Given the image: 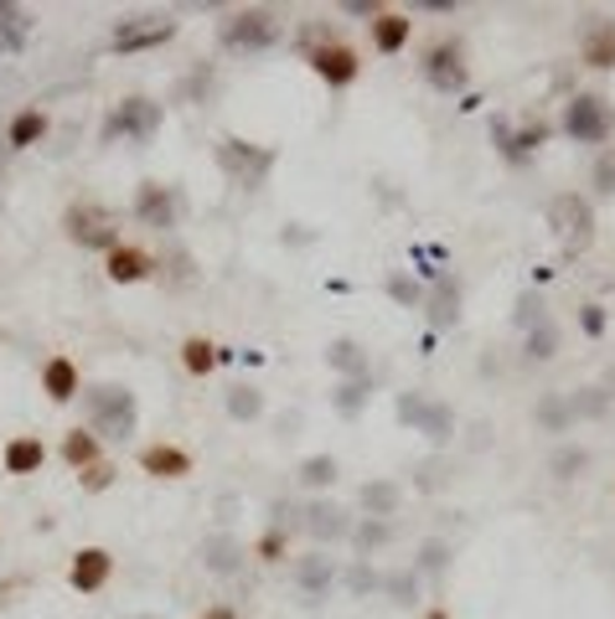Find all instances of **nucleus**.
<instances>
[{"label":"nucleus","instance_id":"1","mask_svg":"<svg viewBox=\"0 0 615 619\" xmlns=\"http://www.w3.org/2000/svg\"><path fill=\"white\" fill-rule=\"evenodd\" d=\"M83 413H88V428L99 434V439H130L140 424V403L135 392L120 383H99L83 392Z\"/></svg>","mask_w":615,"mask_h":619},{"label":"nucleus","instance_id":"2","mask_svg":"<svg viewBox=\"0 0 615 619\" xmlns=\"http://www.w3.org/2000/svg\"><path fill=\"white\" fill-rule=\"evenodd\" d=\"M218 171L233 181V186H264V175L275 171V150L269 145H249L239 135H222L218 139Z\"/></svg>","mask_w":615,"mask_h":619},{"label":"nucleus","instance_id":"3","mask_svg":"<svg viewBox=\"0 0 615 619\" xmlns=\"http://www.w3.org/2000/svg\"><path fill=\"white\" fill-rule=\"evenodd\" d=\"M398 424H409L414 434H424L430 445H445L456 434V408L439 403V398H424V392H398Z\"/></svg>","mask_w":615,"mask_h":619},{"label":"nucleus","instance_id":"4","mask_svg":"<svg viewBox=\"0 0 615 619\" xmlns=\"http://www.w3.org/2000/svg\"><path fill=\"white\" fill-rule=\"evenodd\" d=\"M62 232H68V243L73 248H104L114 253L120 248V228H114V217L104 213V207H94V202H73L68 213H62Z\"/></svg>","mask_w":615,"mask_h":619},{"label":"nucleus","instance_id":"5","mask_svg":"<svg viewBox=\"0 0 615 619\" xmlns=\"http://www.w3.org/2000/svg\"><path fill=\"white\" fill-rule=\"evenodd\" d=\"M279 41V16L269 5H249V11H233L222 21V47L228 52H264Z\"/></svg>","mask_w":615,"mask_h":619},{"label":"nucleus","instance_id":"6","mask_svg":"<svg viewBox=\"0 0 615 619\" xmlns=\"http://www.w3.org/2000/svg\"><path fill=\"white\" fill-rule=\"evenodd\" d=\"M615 130V109L600 94H575L564 104V135L579 145H605Z\"/></svg>","mask_w":615,"mask_h":619},{"label":"nucleus","instance_id":"7","mask_svg":"<svg viewBox=\"0 0 615 619\" xmlns=\"http://www.w3.org/2000/svg\"><path fill=\"white\" fill-rule=\"evenodd\" d=\"M160 104L156 98H145V94H130V98H120L114 104V114H109V124H104V139L114 145V139H156V130H160Z\"/></svg>","mask_w":615,"mask_h":619},{"label":"nucleus","instance_id":"8","mask_svg":"<svg viewBox=\"0 0 615 619\" xmlns=\"http://www.w3.org/2000/svg\"><path fill=\"white\" fill-rule=\"evenodd\" d=\"M424 83L439 88V94H466V83H471V68H466V47L456 37L435 41L430 52H424Z\"/></svg>","mask_w":615,"mask_h":619},{"label":"nucleus","instance_id":"9","mask_svg":"<svg viewBox=\"0 0 615 619\" xmlns=\"http://www.w3.org/2000/svg\"><path fill=\"white\" fill-rule=\"evenodd\" d=\"M548 222H554V232L569 248H590V238H595V207L579 192L554 196V202H548Z\"/></svg>","mask_w":615,"mask_h":619},{"label":"nucleus","instance_id":"10","mask_svg":"<svg viewBox=\"0 0 615 619\" xmlns=\"http://www.w3.org/2000/svg\"><path fill=\"white\" fill-rule=\"evenodd\" d=\"M171 37H177V21L171 16H130L114 26L109 47L114 52H150V47H166Z\"/></svg>","mask_w":615,"mask_h":619},{"label":"nucleus","instance_id":"11","mask_svg":"<svg viewBox=\"0 0 615 619\" xmlns=\"http://www.w3.org/2000/svg\"><path fill=\"white\" fill-rule=\"evenodd\" d=\"M305 62H311V68H316V77H321V83H331V88H347V83H358V73H362L358 52H352L341 37L316 41V47L305 52Z\"/></svg>","mask_w":615,"mask_h":619},{"label":"nucleus","instance_id":"12","mask_svg":"<svg viewBox=\"0 0 615 619\" xmlns=\"http://www.w3.org/2000/svg\"><path fill=\"white\" fill-rule=\"evenodd\" d=\"M177 213H181V202H177V192H171L166 181H140V192H135V217L145 222V228L171 232V228H177Z\"/></svg>","mask_w":615,"mask_h":619},{"label":"nucleus","instance_id":"13","mask_svg":"<svg viewBox=\"0 0 615 619\" xmlns=\"http://www.w3.org/2000/svg\"><path fill=\"white\" fill-rule=\"evenodd\" d=\"M109 579H114V558L104 547H79L73 562H68V588L73 594H99Z\"/></svg>","mask_w":615,"mask_h":619},{"label":"nucleus","instance_id":"14","mask_svg":"<svg viewBox=\"0 0 615 619\" xmlns=\"http://www.w3.org/2000/svg\"><path fill=\"white\" fill-rule=\"evenodd\" d=\"M579 58L590 68H615V21L611 16H584L579 26Z\"/></svg>","mask_w":615,"mask_h":619},{"label":"nucleus","instance_id":"15","mask_svg":"<svg viewBox=\"0 0 615 619\" xmlns=\"http://www.w3.org/2000/svg\"><path fill=\"white\" fill-rule=\"evenodd\" d=\"M305 532L316 542H341V537H352V517H347V506L337 501H311L305 506Z\"/></svg>","mask_w":615,"mask_h":619},{"label":"nucleus","instance_id":"16","mask_svg":"<svg viewBox=\"0 0 615 619\" xmlns=\"http://www.w3.org/2000/svg\"><path fill=\"white\" fill-rule=\"evenodd\" d=\"M140 470L156 481H186L192 475V454L181 445H145L140 449Z\"/></svg>","mask_w":615,"mask_h":619},{"label":"nucleus","instance_id":"17","mask_svg":"<svg viewBox=\"0 0 615 619\" xmlns=\"http://www.w3.org/2000/svg\"><path fill=\"white\" fill-rule=\"evenodd\" d=\"M41 392H47L52 403H73L83 392L79 362H73V356H47V362H41Z\"/></svg>","mask_w":615,"mask_h":619},{"label":"nucleus","instance_id":"18","mask_svg":"<svg viewBox=\"0 0 615 619\" xmlns=\"http://www.w3.org/2000/svg\"><path fill=\"white\" fill-rule=\"evenodd\" d=\"M104 274H109L114 284H140V279L156 274V258H150L145 248H135V243H120V248L104 258Z\"/></svg>","mask_w":615,"mask_h":619},{"label":"nucleus","instance_id":"19","mask_svg":"<svg viewBox=\"0 0 615 619\" xmlns=\"http://www.w3.org/2000/svg\"><path fill=\"white\" fill-rule=\"evenodd\" d=\"M249 558V547H243L233 532H213V537L202 542V562H207V573H222V579H233Z\"/></svg>","mask_w":615,"mask_h":619},{"label":"nucleus","instance_id":"20","mask_svg":"<svg viewBox=\"0 0 615 619\" xmlns=\"http://www.w3.org/2000/svg\"><path fill=\"white\" fill-rule=\"evenodd\" d=\"M409 37H414V16H403V11H377L373 16V47L383 52V58L403 52Z\"/></svg>","mask_w":615,"mask_h":619},{"label":"nucleus","instance_id":"21","mask_svg":"<svg viewBox=\"0 0 615 619\" xmlns=\"http://www.w3.org/2000/svg\"><path fill=\"white\" fill-rule=\"evenodd\" d=\"M0 464H5V475H37L41 464H47V445H41L37 434H16L11 445L0 449Z\"/></svg>","mask_w":615,"mask_h":619},{"label":"nucleus","instance_id":"22","mask_svg":"<svg viewBox=\"0 0 615 619\" xmlns=\"http://www.w3.org/2000/svg\"><path fill=\"white\" fill-rule=\"evenodd\" d=\"M492 139H496V145H502L507 155H512V160H522V155H533L538 145L548 139V124L538 119V124H522V130H512L507 119H496V124H492Z\"/></svg>","mask_w":615,"mask_h":619},{"label":"nucleus","instance_id":"23","mask_svg":"<svg viewBox=\"0 0 615 619\" xmlns=\"http://www.w3.org/2000/svg\"><path fill=\"white\" fill-rule=\"evenodd\" d=\"M424 310L435 326H456L460 320V279L456 274H435V290L424 294Z\"/></svg>","mask_w":615,"mask_h":619},{"label":"nucleus","instance_id":"24","mask_svg":"<svg viewBox=\"0 0 615 619\" xmlns=\"http://www.w3.org/2000/svg\"><path fill=\"white\" fill-rule=\"evenodd\" d=\"M296 583L316 599V594H331V583H337V562L326 558V553H305L296 562Z\"/></svg>","mask_w":615,"mask_h":619},{"label":"nucleus","instance_id":"25","mask_svg":"<svg viewBox=\"0 0 615 619\" xmlns=\"http://www.w3.org/2000/svg\"><path fill=\"white\" fill-rule=\"evenodd\" d=\"M326 367L341 372V383H352V377H367V351H362L352 336H337V341L326 347Z\"/></svg>","mask_w":615,"mask_h":619},{"label":"nucleus","instance_id":"26","mask_svg":"<svg viewBox=\"0 0 615 619\" xmlns=\"http://www.w3.org/2000/svg\"><path fill=\"white\" fill-rule=\"evenodd\" d=\"M358 501H362V511H367V517H377V522H388V517H394L398 506H403V490H398L394 481H367L358 490Z\"/></svg>","mask_w":615,"mask_h":619},{"label":"nucleus","instance_id":"27","mask_svg":"<svg viewBox=\"0 0 615 619\" xmlns=\"http://www.w3.org/2000/svg\"><path fill=\"white\" fill-rule=\"evenodd\" d=\"M32 37V11L26 5H11V0H0V47L5 52H21Z\"/></svg>","mask_w":615,"mask_h":619},{"label":"nucleus","instance_id":"28","mask_svg":"<svg viewBox=\"0 0 615 619\" xmlns=\"http://www.w3.org/2000/svg\"><path fill=\"white\" fill-rule=\"evenodd\" d=\"M41 135H47V114H41L37 104H32V109H21V114L11 119V130H5V145H11V150H32V145H41Z\"/></svg>","mask_w":615,"mask_h":619},{"label":"nucleus","instance_id":"29","mask_svg":"<svg viewBox=\"0 0 615 619\" xmlns=\"http://www.w3.org/2000/svg\"><path fill=\"white\" fill-rule=\"evenodd\" d=\"M62 460L73 464V470H88V464H99V434L94 428H68L62 434Z\"/></svg>","mask_w":615,"mask_h":619},{"label":"nucleus","instance_id":"30","mask_svg":"<svg viewBox=\"0 0 615 619\" xmlns=\"http://www.w3.org/2000/svg\"><path fill=\"white\" fill-rule=\"evenodd\" d=\"M218 362H222V351L213 347L207 336H186V341H181V367L192 372V377H207Z\"/></svg>","mask_w":615,"mask_h":619},{"label":"nucleus","instance_id":"31","mask_svg":"<svg viewBox=\"0 0 615 619\" xmlns=\"http://www.w3.org/2000/svg\"><path fill=\"white\" fill-rule=\"evenodd\" d=\"M533 418H538V428H548V434H569V424H575L569 392H548V398L533 408Z\"/></svg>","mask_w":615,"mask_h":619},{"label":"nucleus","instance_id":"32","mask_svg":"<svg viewBox=\"0 0 615 619\" xmlns=\"http://www.w3.org/2000/svg\"><path fill=\"white\" fill-rule=\"evenodd\" d=\"M367 398H373V372H367V377H352V383L337 387V413H341V418H358Z\"/></svg>","mask_w":615,"mask_h":619},{"label":"nucleus","instance_id":"33","mask_svg":"<svg viewBox=\"0 0 615 619\" xmlns=\"http://www.w3.org/2000/svg\"><path fill=\"white\" fill-rule=\"evenodd\" d=\"M528 362H548V356H558V326L554 320H538L533 330H528Z\"/></svg>","mask_w":615,"mask_h":619},{"label":"nucleus","instance_id":"34","mask_svg":"<svg viewBox=\"0 0 615 619\" xmlns=\"http://www.w3.org/2000/svg\"><path fill=\"white\" fill-rule=\"evenodd\" d=\"M228 413H233L239 424L258 418V413H264V392H258V387H228Z\"/></svg>","mask_w":615,"mask_h":619},{"label":"nucleus","instance_id":"35","mask_svg":"<svg viewBox=\"0 0 615 619\" xmlns=\"http://www.w3.org/2000/svg\"><path fill=\"white\" fill-rule=\"evenodd\" d=\"M300 481L311 485V490L331 485V481H337V454H311V460L300 464Z\"/></svg>","mask_w":615,"mask_h":619},{"label":"nucleus","instance_id":"36","mask_svg":"<svg viewBox=\"0 0 615 619\" xmlns=\"http://www.w3.org/2000/svg\"><path fill=\"white\" fill-rule=\"evenodd\" d=\"M445 562H450V542H419V558H414V573H445Z\"/></svg>","mask_w":615,"mask_h":619},{"label":"nucleus","instance_id":"37","mask_svg":"<svg viewBox=\"0 0 615 619\" xmlns=\"http://www.w3.org/2000/svg\"><path fill=\"white\" fill-rule=\"evenodd\" d=\"M254 553H258L264 562H279V558H285V506H275V526H269V532L258 537Z\"/></svg>","mask_w":615,"mask_h":619},{"label":"nucleus","instance_id":"38","mask_svg":"<svg viewBox=\"0 0 615 619\" xmlns=\"http://www.w3.org/2000/svg\"><path fill=\"white\" fill-rule=\"evenodd\" d=\"M383 588H388V599H394V604H414L419 599V573H414V568H398V573L383 579Z\"/></svg>","mask_w":615,"mask_h":619},{"label":"nucleus","instance_id":"39","mask_svg":"<svg viewBox=\"0 0 615 619\" xmlns=\"http://www.w3.org/2000/svg\"><path fill=\"white\" fill-rule=\"evenodd\" d=\"M388 537H394V526L377 522V517H367L362 526H352V542H358V553H373V547H383Z\"/></svg>","mask_w":615,"mask_h":619},{"label":"nucleus","instance_id":"40","mask_svg":"<svg viewBox=\"0 0 615 619\" xmlns=\"http://www.w3.org/2000/svg\"><path fill=\"white\" fill-rule=\"evenodd\" d=\"M584 464H590V454L569 445V449H558V454H554V475H558V481H575V475L584 470Z\"/></svg>","mask_w":615,"mask_h":619},{"label":"nucleus","instance_id":"41","mask_svg":"<svg viewBox=\"0 0 615 619\" xmlns=\"http://www.w3.org/2000/svg\"><path fill=\"white\" fill-rule=\"evenodd\" d=\"M114 475H120V470H114L109 460L88 464V470H83V490H109V485H114Z\"/></svg>","mask_w":615,"mask_h":619},{"label":"nucleus","instance_id":"42","mask_svg":"<svg viewBox=\"0 0 615 619\" xmlns=\"http://www.w3.org/2000/svg\"><path fill=\"white\" fill-rule=\"evenodd\" d=\"M347 588H352V594H373V588H383V579H377L367 562H352V573H347Z\"/></svg>","mask_w":615,"mask_h":619},{"label":"nucleus","instance_id":"43","mask_svg":"<svg viewBox=\"0 0 615 619\" xmlns=\"http://www.w3.org/2000/svg\"><path fill=\"white\" fill-rule=\"evenodd\" d=\"M595 192L615 196V150H605V155L595 160Z\"/></svg>","mask_w":615,"mask_h":619},{"label":"nucleus","instance_id":"44","mask_svg":"<svg viewBox=\"0 0 615 619\" xmlns=\"http://www.w3.org/2000/svg\"><path fill=\"white\" fill-rule=\"evenodd\" d=\"M538 320H548V315H543V305H538L533 294H522V300H517V326H522V330H533Z\"/></svg>","mask_w":615,"mask_h":619},{"label":"nucleus","instance_id":"45","mask_svg":"<svg viewBox=\"0 0 615 619\" xmlns=\"http://www.w3.org/2000/svg\"><path fill=\"white\" fill-rule=\"evenodd\" d=\"M388 294H394L398 305H409V310L419 305V290L409 284V274H394V279H388Z\"/></svg>","mask_w":615,"mask_h":619},{"label":"nucleus","instance_id":"46","mask_svg":"<svg viewBox=\"0 0 615 619\" xmlns=\"http://www.w3.org/2000/svg\"><path fill=\"white\" fill-rule=\"evenodd\" d=\"M579 326H584V336H600V330H605V310L584 305V310H579Z\"/></svg>","mask_w":615,"mask_h":619},{"label":"nucleus","instance_id":"47","mask_svg":"<svg viewBox=\"0 0 615 619\" xmlns=\"http://www.w3.org/2000/svg\"><path fill=\"white\" fill-rule=\"evenodd\" d=\"M439 481H445V475H439V464H424V470H419V485H430V490H435Z\"/></svg>","mask_w":615,"mask_h":619},{"label":"nucleus","instance_id":"48","mask_svg":"<svg viewBox=\"0 0 615 619\" xmlns=\"http://www.w3.org/2000/svg\"><path fill=\"white\" fill-rule=\"evenodd\" d=\"M202 619H239V609H228V604H213V609H207Z\"/></svg>","mask_w":615,"mask_h":619},{"label":"nucleus","instance_id":"49","mask_svg":"<svg viewBox=\"0 0 615 619\" xmlns=\"http://www.w3.org/2000/svg\"><path fill=\"white\" fill-rule=\"evenodd\" d=\"M424 619H450V609H430V615H424Z\"/></svg>","mask_w":615,"mask_h":619},{"label":"nucleus","instance_id":"50","mask_svg":"<svg viewBox=\"0 0 615 619\" xmlns=\"http://www.w3.org/2000/svg\"><path fill=\"white\" fill-rule=\"evenodd\" d=\"M140 619H150V615H140Z\"/></svg>","mask_w":615,"mask_h":619}]
</instances>
